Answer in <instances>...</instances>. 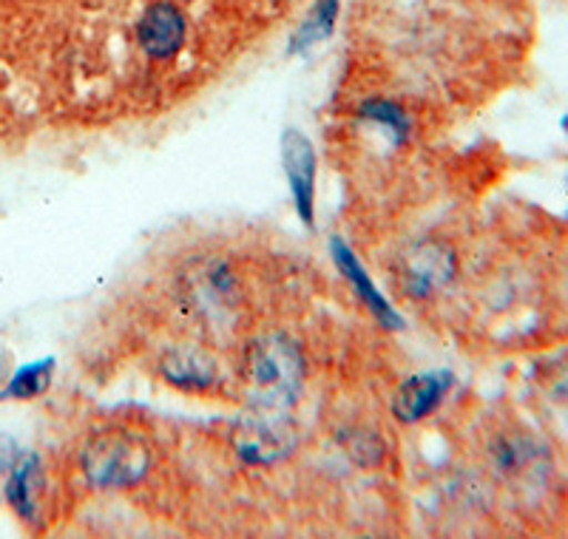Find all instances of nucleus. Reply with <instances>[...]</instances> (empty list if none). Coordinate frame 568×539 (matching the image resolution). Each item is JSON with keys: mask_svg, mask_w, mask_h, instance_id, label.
I'll use <instances>...</instances> for the list:
<instances>
[{"mask_svg": "<svg viewBox=\"0 0 568 539\" xmlns=\"http://www.w3.org/2000/svg\"><path fill=\"white\" fill-rule=\"evenodd\" d=\"M187 38V20L182 9L171 0L151 3L136 23V40L142 52L154 60H171Z\"/></svg>", "mask_w": 568, "mask_h": 539, "instance_id": "nucleus-5", "label": "nucleus"}, {"mask_svg": "<svg viewBox=\"0 0 568 539\" xmlns=\"http://www.w3.org/2000/svg\"><path fill=\"white\" fill-rule=\"evenodd\" d=\"M338 18V0H316V7L311 9V14L304 18V23L298 27L296 38H293V52H304L311 45L322 43L333 34Z\"/></svg>", "mask_w": 568, "mask_h": 539, "instance_id": "nucleus-11", "label": "nucleus"}, {"mask_svg": "<svg viewBox=\"0 0 568 539\" xmlns=\"http://www.w3.org/2000/svg\"><path fill=\"white\" fill-rule=\"evenodd\" d=\"M151 457L140 444L123 435H103L83 451V469L94 486L120 488L149 475Z\"/></svg>", "mask_w": 568, "mask_h": 539, "instance_id": "nucleus-2", "label": "nucleus"}, {"mask_svg": "<svg viewBox=\"0 0 568 539\" xmlns=\"http://www.w3.org/2000/svg\"><path fill=\"white\" fill-rule=\"evenodd\" d=\"M449 384H453V378L446 373H424L409 378L395 395V418L404 420V424H418V420L429 418L444 404Z\"/></svg>", "mask_w": 568, "mask_h": 539, "instance_id": "nucleus-8", "label": "nucleus"}, {"mask_svg": "<svg viewBox=\"0 0 568 539\" xmlns=\"http://www.w3.org/2000/svg\"><path fill=\"white\" fill-rule=\"evenodd\" d=\"M458 273V256L444 242H420L400 258L404 289L415 298H426L444 289Z\"/></svg>", "mask_w": 568, "mask_h": 539, "instance_id": "nucleus-3", "label": "nucleus"}, {"mask_svg": "<svg viewBox=\"0 0 568 539\" xmlns=\"http://www.w3.org/2000/svg\"><path fill=\"white\" fill-rule=\"evenodd\" d=\"M333 256H336V264L342 267V273L347 276V282L353 284L355 296L362 298V302L367 304L375 315H378V322H384L387 327H398V315H395L393 307L384 302L382 293L373 287L369 276L364 273L362 262L355 258V253H349V247L342 242V238H333Z\"/></svg>", "mask_w": 568, "mask_h": 539, "instance_id": "nucleus-9", "label": "nucleus"}, {"mask_svg": "<svg viewBox=\"0 0 568 539\" xmlns=\"http://www.w3.org/2000/svg\"><path fill=\"white\" fill-rule=\"evenodd\" d=\"M362 120L384 125V129L393 134V140L398 142V145L409 136L407 114H404V111H400L395 103H389V100H367V103L362 105Z\"/></svg>", "mask_w": 568, "mask_h": 539, "instance_id": "nucleus-14", "label": "nucleus"}, {"mask_svg": "<svg viewBox=\"0 0 568 539\" xmlns=\"http://www.w3.org/2000/svg\"><path fill=\"white\" fill-rule=\"evenodd\" d=\"M233 449L245 462L253 466H271V462L284 460L296 449V435L287 424L278 420H251L242 424L233 435Z\"/></svg>", "mask_w": 568, "mask_h": 539, "instance_id": "nucleus-6", "label": "nucleus"}, {"mask_svg": "<svg viewBox=\"0 0 568 539\" xmlns=\"http://www.w3.org/2000/svg\"><path fill=\"white\" fill-rule=\"evenodd\" d=\"M160 373L165 384L180 391H207L220 384L216 360L196 347H176L162 355Z\"/></svg>", "mask_w": 568, "mask_h": 539, "instance_id": "nucleus-7", "label": "nucleus"}, {"mask_svg": "<svg viewBox=\"0 0 568 539\" xmlns=\"http://www.w3.org/2000/svg\"><path fill=\"white\" fill-rule=\"evenodd\" d=\"M20 460L23 457H20L18 444L9 435H0V471H12Z\"/></svg>", "mask_w": 568, "mask_h": 539, "instance_id": "nucleus-15", "label": "nucleus"}, {"mask_svg": "<svg viewBox=\"0 0 568 539\" xmlns=\"http://www.w3.org/2000/svg\"><path fill=\"white\" fill-rule=\"evenodd\" d=\"M284 174L291 182V196L298 216L307 227L316 225V154L311 140L296 129H287L282 136Z\"/></svg>", "mask_w": 568, "mask_h": 539, "instance_id": "nucleus-4", "label": "nucleus"}, {"mask_svg": "<svg viewBox=\"0 0 568 539\" xmlns=\"http://www.w3.org/2000/svg\"><path fill=\"white\" fill-rule=\"evenodd\" d=\"M491 457L504 475H517L529 466L535 451L526 437H497V444L491 446Z\"/></svg>", "mask_w": 568, "mask_h": 539, "instance_id": "nucleus-13", "label": "nucleus"}, {"mask_svg": "<svg viewBox=\"0 0 568 539\" xmlns=\"http://www.w3.org/2000/svg\"><path fill=\"white\" fill-rule=\"evenodd\" d=\"M38 491H40V462L38 457H23V460L9 471L7 500L23 520L32 522L38 517Z\"/></svg>", "mask_w": 568, "mask_h": 539, "instance_id": "nucleus-10", "label": "nucleus"}, {"mask_svg": "<svg viewBox=\"0 0 568 539\" xmlns=\"http://www.w3.org/2000/svg\"><path fill=\"white\" fill-rule=\"evenodd\" d=\"M52 375H54L52 358L38 360V364H27L23 369L14 373L12 380H9L7 395L9 398H20V400L38 398V395H43V391L52 386Z\"/></svg>", "mask_w": 568, "mask_h": 539, "instance_id": "nucleus-12", "label": "nucleus"}, {"mask_svg": "<svg viewBox=\"0 0 568 539\" xmlns=\"http://www.w3.org/2000/svg\"><path fill=\"white\" fill-rule=\"evenodd\" d=\"M304 355L284 335H267L245 355L247 398L262 411L291 409L304 389Z\"/></svg>", "mask_w": 568, "mask_h": 539, "instance_id": "nucleus-1", "label": "nucleus"}]
</instances>
